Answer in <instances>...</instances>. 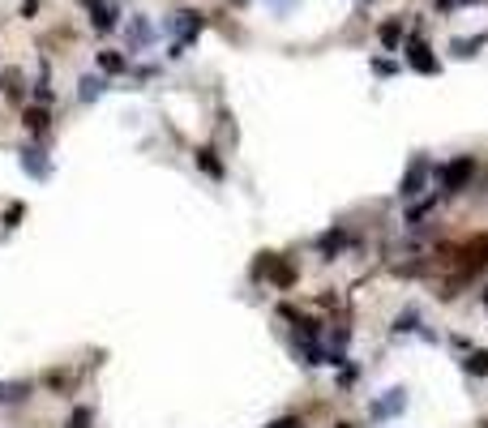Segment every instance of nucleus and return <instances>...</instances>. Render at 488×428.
<instances>
[{
  "mask_svg": "<svg viewBox=\"0 0 488 428\" xmlns=\"http://www.w3.org/2000/svg\"><path fill=\"white\" fill-rule=\"evenodd\" d=\"M253 279H270L279 291H287V287H296V265H292L287 257H275V253H257Z\"/></svg>",
  "mask_w": 488,
  "mask_h": 428,
  "instance_id": "1",
  "label": "nucleus"
},
{
  "mask_svg": "<svg viewBox=\"0 0 488 428\" xmlns=\"http://www.w3.org/2000/svg\"><path fill=\"white\" fill-rule=\"evenodd\" d=\"M432 176H437L442 193H450V197H454V193H463V189H467V180L475 176V154H458V158H450V163H442Z\"/></svg>",
  "mask_w": 488,
  "mask_h": 428,
  "instance_id": "2",
  "label": "nucleus"
},
{
  "mask_svg": "<svg viewBox=\"0 0 488 428\" xmlns=\"http://www.w3.org/2000/svg\"><path fill=\"white\" fill-rule=\"evenodd\" d=\"M403 411H407V390H403V386H390L382 398L368 403V415H373L377 424H382V420H394V415H403Z\"/></svg>",
  "mask_w": 488,
  "mask_h": 428,
  "instance_id": "3",
  "label": "nucleus"
},
{
  "mask_svg": "<svg viewBox=\"0 0 488 428\" xmlns=\"http://www.w3.org/2000/svg\"><path fill=\"white\" fill-rule=\"evenodd\" d=\"M201 26H206V18H201L197 9H180V13H172V22H168V30L176 34L180 47H189V43L201 34Z\"/></svg>",
  "mask_w": 488,
  "mask_h": 428,
  "instance_id": "4",
  "label": "nucleus"
},
{
  "mask_svg": "<svg viewBox=\"0 0 488 428\" xmlns=\"http://www.w3.org/2000/svg\"><path fill=\"white\" fill-rule=\"evenodd\" d=\"M428 176H432L428 158H415V163H411V168L403 172V180H399V197H403V201L420 197V193H424V184H428Z\"/></svg>",
  "mask_w": 488,
  "mask_h": 428,
  "instance_id": "5",
  "label": "nucleus"
},
{
  "mask_svg": "<svg viewBox=\"0 0 488 428\" xmlns=\"http://www.w3.org/2000/svg\"><path fill=\"white\" fill-rule=\"evenodd\" d=\"M407 65L415 69V73H424V77H432V73H442V65H437V56L428 51V43L424 39H407Z\"/></svg>",
  "mask_w": 488,
  "mask_h": 428,
  "instance_id": "6",
  "label": "nucleus"
},
{
  "mask_svg": "<svg viewBox=\"0 0 488 428\" xmlns=\"http://www.w3.org/2000/svg\"><path fill=\"white\" fill-rule=\"evenodd\" d=\"M82 5L90 9V26H94L99 34H107V30H116V22H120V13H116L112 5H103V0H82Z\"/></svg>",
  "mask_w": 488,
  "mask_h": 428,
  "instance_id": "7",
  "label": "nucleus"
},
{
  "mask_svg": "<svg viewBox=\"0 0 488 428\" xmlns=\"http://www.w3.org/2000/svg\"><path fill=\"white\" fill-rule=\"evenodd\" d=\"M193 163L210 176V180H223L227 176V168H223V158H219V150L214 146H201V150H193Z\"/></svg>",
  "mask_w": 488,
  "mask_h": 428,
  "instance_id": "8",
  "label": "nucleus"
},
{
  "mask_svg": "<svg viewBox=\"0 0 488 428\" xmlns=\"http://www.w3.org/2000/svg\"><path fill=\"white\" fill-rule=\"evenodd\" d=\"M0 94H5L9 103H22L26 99V77H22V69H0Z\"/></svg>",
  "mask_w": 488,
  "mask_h": 428,
  "instance_id": "9",
  "label": "nucleus"
},
{
  "mask_svg": "<svg viewBox=\"0 0 488 428\" xmlns=\"http://www.w3.org/2000/svg\"><path fill=\"white\" fill-rule=\"evenodd\" d=\"M18 158H22V168H26L35 180H47V176H51V163H47V154H43L39 146H26V150H18Z\"/></svg>",
  "mask_w": 488,
  "mask_h": 428,
  "instance_id": "10",
  "label": "nucleus"
},
{
  "mask_svg": "<svg viewBox=\"0 0 488 428\" xmlns=\"http://www.w3.org/2000/svg\"><path fill=\"white\" fill-rule=\"evenodd\" d=\"M22 125H26L35 137H47V129H51V112H47L43 103H35V107H26V112H22Z\"/></svg>",
  "mask_w": 488,
  "mask_h": 428,
  "instance_id": "11",
  "label": "nucleus"
},
{
  "mask_svg": "<svg viewBox=\"0 0 488 428\" xmlns=\"http://www.w3.org/2000/svg\"><path fill=\"white\" fill-rule=\"evenodd\" d=\"M343 244H347V232L343 227H330L321 240H317V253H321V261H334L339 253H343Z\"/></svg>",
  "mask_w": 488,
  "mask_h": 428,
  "instance_id": "12",
  "label": "nucleus"
},
{
  "mask_svg": "<svg viewBox=\"0 0 488 428\" xmlns=\"http://www.w3.org/2000/svg\"><path fill=\"white\" fill-rule=\"evenodd\" d=\"M377 39L386 43V51H399V47H403V18L382 22V26H377Z\"/></svg>",
  "mask_w": 488,
  "mask_h": 428,
  "instance_id": "13",
  "label": "nucleus"
},
{
  "mask_svg": "<svg viewBox=\"0 0 488 428\" xmlns=\"http://www.w3.org/2000/svg\"><path fill=\"white\" fill-rule=\"evenodd\" d=\"M463 372H467V377H488V351H484V347H471V351L463 355Z\"/></svg>",
  "mask_w": 488,
  "mask_h": 428,
  "instance_id": "14",
  "label": "nucleus"
},
{
  "mask_svg": "<svg viewBox=\"0 0 488 428\" xmlns=\"http://www.w3.org/2000/svg\"><path fill=\"white\" fill-rule=\"evenodd\" d=\"M103 90H107V82H103L99 73H86V77L77 82V99H82V103H94Z\"/></svg>",
  "mask_w": 488,
  "mask_h": 428,
  "instance_id": "15",
  "label": "nucleus"
},
{
  "mask_svg": "<svg viewBox=\"0 0 488 428\" xmlns=\"http://www.w3.org/2000/svg\"><path fill=\"white\" fill-rule=\"evenodd\" d=\"M484 43H488V34H475V39H454V43H450V51H454L458 61H467V56H475V51H480Z\"/></svg>",
  "mask_w": 488,
  "mask_h": 428,
  "instance_id": "16",
  "label": "nucleus"
},
{
  "mask_svg": "<svg viewBox=\"0 0 488 428\" xmlns=\"http://www.w3.org/2000/svg\"><path fill=\"white\" fill-rule=\"evenodd\" d=\"M424 326H420V313L415 308H407V313H399L394 317V334H420Z\"/></svg>",
  "mask_w": 488,
  "mask_h": 428,
  "instance_id": "17",
  "label": "nucleus"
},
{
  "mask_svg": "<svg viewBox=\"0 0 488 428\" xmlns=\"http://www.w3.org/2000/svg\"><path fill=\"white\" fill-rule=\"evenodd\" d=\"M154 39V26L146 22V18H133V26H129V47H142V43H150Z\"/></svg>",
  "mask_w": 488,
  "mask_h": 428,
  "instance_id": "18",
  "label": "nucleus"
},
{
  "mask_svg": "<svg viewBox=\"0 0 488 428\" xmlns=\"http://www.w3.org/2000/svg\"><path fill=\"white\" fill-rule=\"evenodd\" d=\"M125 65H129V61L120 56V51H99V69H103V73H125Z\"/></svg>",
  "mask_w": 488,
  "mask_h": 428,
  "instance_id": "19",
  "label": "nucleus"
},
{
  "mask_svg": "<svg viewBox=\"0 0 488 428\" xmlns=\"http://www.w3.org/2000/svg\"><path fill=\"white\" fill-rule=\"evenodd\" d=\"M90 424H94V415H90V407H77V411L69 415V424H65V428H90Z\"/></svg>",
  "mask_w": 488,
  "mask_h": 428,
  "instance_id": "20",
  "label": "nucleus"
},
{
  "mask_svg": "<svg viewBox=\"0 0 488 428\" xmlns=\"http://www.w3.org/2000/svg\"><path fill=\"white\" fill-rule=\"evenodd\" d=\"M22 214H26V206H22V201H13V206L5 210V227H18V219H22Z\"/></svg>",
  "mask_w": 488,
  "mask_h": 428,
  "instance_id": "21",
  "label": "nucleus"
},
{
  "mask_svg": "<svg viewBox=\"0 0 488 428\" xmlns=\"http://www.w3.org/2000/svg\"><path fill=\"white\" fill-rule=\"evenodd\" d=\"M373 73H382V77H390V73H399V65H394V61H373Z\"/></svg>",
  "mask_w": 488,
  "mask_h": 428,
  "instance_id": "22",
  "label": "nucleus"
},
{
  "mask_svg": "<svg viewBox=\"0 0 488 428\" xmlns=\"http://www.w3.org/2000/svg\"><path fill=\"white\" fill-rule=\"evenodd\" d=\"M265 428H304L296 415H283V420H275V424H265Z\"/></svg>",
  "mask_w": 488,
  "mask_h": 428,
  "instance_id": "23",
  "label": "nucleus"
},
{
  "mask_svg": "<svg viewBox=\"0 0 488 428\" xmlns=\"http://www.w3.org/2000/svg\"><path fill=\"white\" fill-rule=\"evenodd\" d=\"M432 5H437V9H446V13H450V9L458 5V0H432Z\"/></svg>",
  "mask_w": 488,
  "mask_h": 428,
  "instance_id": "24",
  "label": "nucleus"
},
{
  "mask_svg": "<svg viewBox=\"0 0 488 428\" xmlns=\"http://www.w3.org/2000/svg\"><path fill=\"white\" fill-rule=\"evenodd\" d=\"M0 403H9V386L5 382H0Z\"/></svg>",
  "mask_w": 488,
  "mask_h": 428,
  "instance_id": "25",
  "label": "nucleus"
},
{
  "mask_svg": "<svg viewBox=\"0 0 488 428\" xmlns=\"http://www.w3.org/2000/svg\"><path fill=\"white\" fill-rule=\"evenodd\" d=\"M334 428H351V424H347V420H339V424H334Z\"/></svg>",
  "mask_w": 488,
  "mask_h": 428,
  "instance_id": "26",
  "label": "nucleus"
},
{
  "mask_svg": "<svg viewBox=\"0 0 488 428\" xmlns=\"http://www.w3.org/2000/svg\"><path fill=\"white\" fill-rule=\"evenodd\" d=\"M484 313H488V287H484Z\"/></svg>",
  "mask_w": 488,
  "mask_h": 428,
  "instance_id": "27",
  "label": "nucleus"
},
{
  "mask_svg": "<svg viewBox=\"0 0 488 428\" xmlns=\"http://www.w3.org/2000/svg\"><path fill=\"white\" fill-rule=\"evenodd\" d=\"M467 5H480V0H467Z\"/></svg>",
  "mask_w": 488,
  "mask_h": 428,
  "instance_id": "28",
  "label": "nucleus"
},
{
  "mask_svg": "<svg viewBox=\"0 0 488 428\" xmlns=\"http://www.w3.org/2000/svg\"><path fill=\"white\" fill-rule=\"evenodd\" d=\"M236 5H244V0H236Z\"/></svg>",
  "mask_w": 488,
  "mask_h": 428,
  "instance_id": "29",
  "label": "nucleus"
}]
</instances>
